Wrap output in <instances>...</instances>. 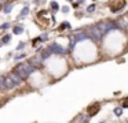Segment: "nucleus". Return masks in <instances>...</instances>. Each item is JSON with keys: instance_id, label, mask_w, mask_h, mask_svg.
<instances>
[{"instance_id": "f3484780", "label": "nucleus", "mask_w": 128, "mask_h": 123, "mask_svg": "<svg viewBox=\"0 0 128 123\" xmlns=\"http://www.w3.org/2000/svg\"><path fill=\"white\" fill-rule=\"evenodd\" d=\"M7 41H10V36H6V37L3 38V42L4 44H7Z\"/></svg>"}, {"instance_id": "f257e3e1", "label": "nucleus", "mask_w": 128, "mask_h": 123, "mask_svg": "<svg viewBox=\"0 0 128 123\" xmlns=\"http://www.w3.org/2000/svg\"><path fill=\"white\" fill-rule=\"evenodd\" d=\"M33 71H34V67H33L32 63H21V64H18L17 67L14 68V73L17 74L21 79L28 78Z\"/></svg>"}, {"instance_id": "f03ea898", "label": "nucleus", "mask_w": 128, "mask_h": 123, "mask_svg": "<svg viewBox=\"0 0 128 123\" xmlns=\"http://www.w3.org/2000/svg\"><path fill=\"white\" fill-rule=\"evenodd\" d=\"M96 27L100 32V34H106V33H109L112 29H114L116 25H114V22H112V21H102L100 23L96 25Z\"/></svg>"}, {"instance_id": "2eb2a0df", "label": "nucleus", "mask_w": 128, "mask_h": 123, "mask_svg": "<svg viewBox=\"0 0 128 123\" xmlns=\"http://www.w3.org/2000/svg\"><path fill=\"white\" fill-rule=\"evenodd\" d=\"M84 38H86V34H83V33H81V34H77V40H84Z\"/></svg>"}, {"instance_id": "20e7f679", "label": "nucleus", "mask_w": 128, "mask_h": 123, "mask_svg": "<svg viewBox=\"0 0 128 123\" xmlns=\"http://www.w3.org/2000/svg\"><path fill=\"white\" fill-rule=\"evenodd\" d=\"M90 36H91V37L92 38H95V40H99V38L100 37H102V34H100V32H99V30H98V27L96 26H91V27H90Z\"/></svg>"}, {"instance_id": "a211bd4d", "label": "nucleus", "mask_w": 128, "mask_h": 123, "mask_svg": "<svg viewBox=\"0 0 128 123\" xmlns=\"http://www.w3.org/2000/svg\"><path fill=\"white\" fill-rule=\"evenodd\" d=\"M10 25L8 23H4V25H2V29H7V27H8Z\"/></svg>"}, {"instance_id": "ddd939ff", "label": "nucleus", "mask_w": 128, "mask_h": 123, "mask_svg": "<svg viewBox=\"0 0 128 123\" xmlns=\"http://www.w3.org/2000/svg\"><path fill=\"white\" fill-rule=\"evenodd\" d=\"M51 7H52V8H54V10H55V11H56V10H58V8H59V5H58V4H56V3H55V1H52V3H51Z\"/></svg>"}, {"instance_id": "f8f14e48", "label": "nucleus", "mask_w": 128, "mask_h": 123, "mask_svg": "<svg viewBox=\"0 0 128 123\" xmlns=\"http://www.w3.org/2000/svg\"><path fill=\"white\" fill-rule=\"evenodd\" d=\"M121 112H122L121 108H116V109H114V114H116L117 116H120V115H121Z\"/></svg>"}, {"instance_id": "39448f33", "label": "nucleus", "mask_w": 128, "mask_h": 123, "mask_svg": "<svg viewBox=\"0 0 128 123\" xmlns=\"http://www.w3.org/2000/svg\"><path fill=\"white\" fill-rule=\"evenodd\" d=\"M48 51L50 52H52V51H55L56 53H59V55H64L65 53V49L62 48V46H59V45H56V44H52V45L48 48Z\"/></svg>"}, {"instance_id": "4468645a", "label": "nucleus", "mask_w": 128, "mask_h": 123, "mask_svg": "<svg viewBox=\"0 0 128 123\" xmlns=\"http://www.w3.org/2000/svg\"><path fill=\"white\" fill-rule=\"evenodd\" d=\"M28 11H29V8L25 7V8L22 10V12H21V15H26V14H28Z\"/></svg>"}, {"instance_id": "dca6fc26", "label": "nucleus", "mask_w": 128, "mask_h": 123, "mask_svg": "<svg viewBox=\"0 0 128 123\" xmlns=\"http://www.w3.org/2000/svg\"><path fill=\"white\" fill-rule=\"evenodd\" d=\"M94 10H95V5L92 4V5H90V7H88V10H87V11H88V12H92Z\"/></svg>"}, {"instance_id": "1a4fd4ad", "label": "nucleus", "mask_w": 128, "mask_h": 123, "mask_svg": "<svg viewBox=\"0 0 128 123\" xmlns=\"http://www.w3.org/2000/svg\"><path fill=\"white\" fill-rule=\"evenodd\" d=\"M14 33H15V34H20V33H22V27H21V26H15V27H14Z\"/></svg>"}, {"instance_id": "423d86ee", "label": "nucleus", "mask_w": 128, "mask_h": 123, "mask_svg": "<svg viewBox=\"0 0 128 123\" xmlns=\"http://www.w3.org/2000/svg\"><path fill=\"white\" fill-rule=\"evenodd\" d=\"M98 112H99V104H94V105H91L88 108V114H90V116H94V115H96Z\"/></svg>"}, {"instance_id": "7ed1b4c3", "label": "nucleus", "mask_w": 128, "mask_h": 123, "mask_svg": "<svg viewBox=\"0 0 128 123\" xmlns=\"http://www.w3.org/2000/svg\"><path fill=\"white\" fill-rule=\"evenodd\" d=\"M109 5H110V11H112V12H117V11L122 10V8L125 7V1H117V0H114V1L109 3Z\"/></svg>"}, {"instance_id": "6e6552de", "label": "nucleus", "mask_w": 128, "mask_h": 123, "mask_svg": "<svg viewBox=\"0 0 128 123\" xmlns=\"http://www.w3.org/2000/svg\"><path fill=\"white\" fill-rule=\"evenodd\" d=\"M12 87H15L14 82H12L8 77H7V78H4V89H12Z\"/></svg>"}, {"instance_id": "9b49d317", "label": "nucleus", "mask_w": 128, "mask_h": 123, "mask_svg": "<svg viewBox=\"0 0 128 123\" xmlns=\"http://www.w3.org/2000/svg\"><path fill=\"white\" fill-rule=\"evenodd\" d=\"M11 7H12V4H7L6 7H4V12H6V14H8L10 11H11Z\"/></svg>"}, {"instance_id": "0eeeda50", "label": "nucleus", "mask_w": 128, "mask_h": 123, "mask_svg": "<svg viewBox=\"0 0 128 123\" xmlns=\"http://www.w3.org/2000/svg\"><path fill=\"white\" fill-rule=\"evenodd\" d=\"M8 78L11 79L12 82H14V85H15V86H17V85H20L21 82H22V79H21V78H20V77H18L15 73H11V74L8 75Z\"/></svg>"}, {"instance_id": "9d476101", "label": "nucleus", "mask_w": 128, "mask_h": 123, "mask_svg": "<svg viewBox=\"0 0 128 123\" xmlns=\"http://www.w3.org/2000/svg\"><path fill=\"white\" fill-rule=\"evenodd\" d=\"M4 89V77L0 75V90Z\"/></svg>"}]
</instances>
